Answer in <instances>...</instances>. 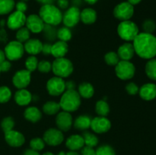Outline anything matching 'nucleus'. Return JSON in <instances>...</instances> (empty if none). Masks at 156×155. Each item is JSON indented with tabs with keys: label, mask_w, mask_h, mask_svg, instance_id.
<instances>
[{
	"label": "nucleus",
	"mask_w": 156,
	"mask_h": 155,
	"mask_svg": "<svg viewBox=\"0 0 156 155\" xmlns=\"http://www.w3.org/2000/svg\"><path fill=\"white\" fill-rule=\"evenodd\" d=\"M133 45L135 53L142 59H151L156 56V37L152 33H139Z\"/></svg>",
	"instance_id": "1"
},
{
	"label": "nucleus",
	"mask_w": 156,
	"mask_h": 155,
	"mask_svg": "<svg viewBox=\"0 0 156 155\" xmlns=\"http://www.w3.org/2000/svg\"><path fill=\"white\" fill-rule=\"evenodd\" d=\"M39 16L45 24L57 26L62 22V13L57 6L53 4L43 5L39 10Z\"/></svg>",
	"instance_id": "2"
},
{
	"label": "nucleus",
	"mask_w": 156,
	"mask_h": 155,
	"mask_svg": "<svg viewBox=\"0 0 156 155\" xmlns=\"http://www.w3.org/2000/svg\"><path fill=\"white\" fill-rule=\"evenodd\" d=\"M61 109L66 112H75L81 105V97L76 90H66L59 101Z\"/></svg>",
	"instance_id": "3"
},
{
	"label": "nucleus",
	"mask_w": 156,
	"mask_h": 155,
	"mask_svg": "<svg viewBox=\"0 0 156 155\" xmlns=\"http://www.w3.org/2000/svg\"><path fill=\"white\" fill-rule=\"evenodd\" d=\"M52 71L57 77L65 78L73 74V64L65 57L57 58L52 63Z\"/></svg>",
	"instance_id": "4"
},
{
	"label": "nucleus",
	"mask_w": 156,
	"mask_h": 155,
	"mask_svg": "<svg viewBox=\"0 0 156 155\" xmlns=\"http://www.w3.org/2000/svg\"><path fill=\"white\" fill-rule=\"evenodd\" d=\"M117 33L123 40L127 42L133 41L136 36L139 34L138 26L129 20L121 21L117 27Z\"/></svg>",
	"instance_id": "5"
},
{
	"label": "nucleus",
	"mask_w": 156,
	"mask_h": 155,
	"mask_svg": "<svg viewBox=\"0 0 156 155\" xmlns=\"http://www.w3.org/2000/svg\"><path fill=\"white\" fill-rule=\"evenodd\" d=\"M135 72V65L130 61L120 60L115 66L116 75L123 81L129 80L133 78Z\"/></svg>",
	"instance_id": "6"
},
{
	"label": "nucleus",
	"mask_w": 156,
	"mask_h": 155,
	"mask_svg": "<svg viewBox=\"0 0 156 155\" xmlns=\"http://www.w3.org/2000/svg\"><path fill=\"white\" fill-rule=\"evenodd\" d=\"M4 52L8 60H18L22 57L24 53V45L18 40L10 41L5 47Z\"/></svg>",
	"instance_id": "7"
},
{
	"label": "nucleus",
	"mask_w": 156,
	"mask_h": 155,
	"mask_svg": "<svg viewBox=\"0 0 156 155\" xmlns=\"http://www.w3.org/2000/svg\"><path fill=\"white\" fill-rule=\"evenodd\" d=\"M114 17L120 21H128L133 17L134 14L133 5L128 2H123L117 4L114 9Z\"/></svg>",
	"instance_id": "8"
},
{
	"label": "nucleus",
	"mask_w": 156,
	"mask_h": 155,
	"mask_svg": "<svg viewBox=\"0 0 156 155\" xmlns=\"http://www.w3.org/2000/svg\"><path fill=\"white\" fill-rule=\"evenodd\" d=\"M47 90L51 96L62 95L66 91V81L62 78L54 76L47 82Z\"/></svg>",
	"instance_id": "9"
},
{
	"label": "nucleus",
	"mask_w": 156,
	"mask_h": 155,
	"mask_svg": "<svg viewBox=\"0 0 156 155\" xmlns=\"http://www.w3.org/2000/svg\"><path fill=\"white\" fill-rule=\"evenodd\" d=\"M45 144L50 146H58L64 141V135L62 131L58 129L50 128L47 129L43 136Z\"/></svg>",
	"instance_id": "10"
},
{
	"label": "nucleus",
	"mask_w": 156,
	"mask_h": 155,
	"mask_svg": "<svg viewBox=\"0 0 156 155\" xmlns=\"http://www.w3.org/2000/svg\"><path fill=\"white\" fill-rule=\"evenodd\" d=\"M80 13L81 11L76 6L68 8L62 15V21L64 25L69 28L75 27L80 21Z\"/></svg>",
	"instance_id": "11"
},
{
	"label": "nucleus",
	"mask_w": 156,
	"mask_h": 155,
	"mask_svg": "<svg viewBox=\"0 0 156 155\" xmlns=\"http://www.w3.org/2000/svg\"><path fill=\"white\" fill-rule=\"evenodd\" d=\"M31 81V72L27 69H21L15 72L12 78V84L18 89H24Z\"/></svg>",
	"instance_id": "12"
},
{
	"label": "nucleus",
	"mask_w": 156,
	"mask_h": 155,
	"mask_svg": "<svg viewBox=\"0 0 156 155\" xmlns=\"http://www.w3.org/2000/svg\"><path fill=\"white\" fill-rule=\"evenodd\" d=\"M26 18L27 16L25 14L18 11H15L11 12L9 16L8 17L6 24L11 30H17L25 25Z\"/></svg>",
	"instance_id": "13"
},
{
	"label": "nucleus",
	"mask_w": 156,
	"mask_h": 155,
	"mask_svg": "<svg viewBox=\"0 0 156 155\" xmlns=\"http://www.w3.org/2000/svg\"><path fill=\"white\" fill-rule=\"evenodd\" d=\"M90 128L97 134L106 133L111 129V122L107 117L98 115L91 119Z\"/></svg>",
	"instance_id": "14"
},
{
	"label": "nucleus",
	"mask_w": 156,
	"mask_h": 155,
	"mask_svg": "<svg viewBox=\"0 0 156 155\" xmlns=\"http://www.w3.org/2000/svg\"><path fill=\"white\" fill-rule=\"evenodd\" d=\"M56 124L58 129L62 132H67L73 126V116L70 112L62 110L56 114Z\"/></svg>",
	"instance_id": "15"
},
{
	"label": "nucleus",
	"mask_w": 156,
	"mask_h": 155,
	"mask_svg": "<svg viewBox=\"0 0 156 155\" xmlns=\"http://www.w3.org/2000/svg\"><path fill=\"white\" fill-rule=\"evenodd\" d=\"M26 27L30 30V32L34 33H39L43 31L45 24L41 19L39 15L32 14L26 18L25 22Z\"/></svg>",
	"instance_id": "16"
},
{
	"label": "nucleus",
	"mask_w": 156,
	"mask_h": 155,
	"mask_svg": "<svg viewBox=\"0 0 156 155\" xmlns=\"http://www.w3.org/2000/svg\"><path fill=\"white\" fill-rule=\"evenodd\" d=\"M5 140L9 146L13 147H21L25 142V138L23 134L14 129L5 133Z\"/></svg>",
	"instance_id": "17"
},
{
	"label": "nucleus",
	"mask_w": 156,
	"mask_h": 155,
	"mask_svg": "<svg viewBox=\"0 0 156 155\" xmlns=\"http://www.w3.org/2000/svg\"><path fill=\"white\" fill-rule=\"evenodd\" d=\"M15 103L18 105L21 106H27L30 103V102L33 100V96L31 93L27 89H18L15 92L14 96Z\"/></svg>",
	"instance_id": "18"
},
{
	"label": "nucleus",
	"mask_w": 156,
	"mask_h": 155,
	"mask_svg": "<svg viewBox=\"0 0 156 155\" xmlns=\"http://www.w3.org/2000/svg\"><path fill=\"white\" fill-rule=\"evenodd\" d=\"M117 55L120 60L130 61L135 55V50L133 43L126 42L120 46L117 50Z\"/></svg>",
	"instance_id": "19"
},
{
	"label": "nucleus",
	"mask_w": 156,
	"mask_h": 155,
	"mask_svg": "<svg viewBox=\"0 0 156 155\" xmlns=\"http://www.w3.org/2000/svg\"><path fill=\"white\" fill-rule=\"evenodd\" d=\"M140 97L144 100H152L156 97V84L153 83H146L139 90Z\"/></svg>",
	"instance_id": "20"
},
{
	"label": "nucleus",
	"mask_w": 156,
	"mask_h": 155,
	"mask_svg": "<svg viewBox=\"0 0 156 155\" xmlns=\"http://www.w3.org/2000/svg\"><path fill=\"white\" fill-rule=\"evenodd\" d=\"M43 43L38 39H29L24 44V51L30 56H36L42 51Z\"/></svg>",
	"instance_id": "21"
},
{
	"label": "nucleus",
	"mask_w": 156,
	"mask_h": 155,
	"mask_svg": "<svg viewBox=\"0 0 156 155\" xmlns=\"http://www.w3.org/2000/svg\"><path fill=\"white\" fill-rule=\"evenodd\" d=\"M69 51V46L66 42L62 40L56 41L52 45L51 55L56 59L62 58L67 54Z\"/></svg>",
	"instance_id": "22"
},
{
	"label": "nucleus",
	"mask_w": 156,
	"mask_h": 155,
	"mask_svg": "<svg viewBox=\"0 0 156 155\" xmlns=\"http://www.w3.org/2000/svg\"><path fill=\"white\" fill-rule=\"evenodd\" d=\"M66 146L69 150H78L85 146L82 135H73L69 137L66 141Z\"/></svg>",
	"instance_id": "23"
},
{
	"label": "nucleus",
	"mask_w": 156,
	"mask_h": 155,
	"mask_svg": "<svg viewBox=\"0 0 156 155\" xmlns=\"http://www.w3.org/2000/svg\"><path fill=\"white\" fill-rule=\"evenodd\" d=\"M24 116L27 121L36 123L42 118V114L41 110L36 106H28L24 110Z\"/></svg>",
	"instance_id": "24"
},
{
	"label": "nucleus",
	"mask_w": 156,
	"mask_h": 155,
	"mask_svg": "<svg viewBox=\"0 0 156 155\" xmlns=\"http://www.w3.org/2000/svg\"><path fill=\"white\" fill-rule=\"evenodd\" d=\"M80 20L85 24H92L97 20V12L91 8H86L80 13Z\"/></svg>",
	"instance_id": "25"
},
{
	"label": "nucleus",
	"mask_w": 156,
	"mask_h": 155,
	"mask_svg": "<svg viewBox=\"0 0 156 155\" xmlns=\"http://www.w3.org/2000/svg\"><path fill=\"white\" fill-rule=\"evenodd\" d=\"M78 93L81 97L85 99H89L94 96V88L91 83L82 82L79 85Z\"/></svg>",
	"instance_id": "26"
},
{
	"label": "nucleus",
	"mask_w": 156,
	"mask_h": 155,
	"mask_svg": "<svg viewBox=\"0 0 156 155\" xmlns=\"http://www.w3.org/2000/svg\"><path fill=\"white\" fill-rule=\"evenodd\" d=\"M91 119L90 116L87 115H81L78 116L74 121V127L75 129L79 130H86L91 126Z\"/></svg>",
	"instance_id": "27"
},
{
	"label": "nucleus",
	"mask_w": 156,
	"mask_h": 155,
	"mask_svg": "<svg viewBox=\"0 0 156 155\" xmlns=\"http://www.w3.org/2000/svg\"><path fill=\"white\" fill-rule=\"evenodd\" d=\"M60 109L61 107L59 103L53 100L46 102L43 106V111L44 113L48 115H56Z\"/></svg>",
	"instance_id": "28"
},
{
	"label": "nucleus",
	"mask_w": 156,
	"mask_h": 155,
	"mask_svg": "<svg viewBox=\"0 0 156 155\" xmlns=\"http://www.w3.org/2000/svg\"><path fill=\"white\" fill-rule=\"evenodd\" d=\"M15 7V0H0V15L10 14Z\"/></svg>",
	"instance_id": "29"
},
{
	"label": "nucleus",
	"mask_w": 156,
	"mask_h": 155,
	"mask_svg": "<svg viewBox=\"0 0 156 155\" xmlns=\"http://www.w3.org/2000/svg\"><path fill=\"white\" fill-rule=\"evenodd\" d=\"M145 71L148 77L152 80L156 81V59H149L145 67Z\"/></svg>",
	"instance_id": "30"
},
{
	"label": "nucleus",
	"mask_w": 156,
	"mask_h": 155,
	"mask_svg": "<svg viewBox=\"0 0 156 155\" xmlns=\"http://www.w3.org/2000/svg\"><path fill=\"white\" fill-rule=\"evenodd\" d=\"M95 112L100 116H105L110 112L109 104L104 100H100L95 104Z\"/></svg>",
	"instance_id": "31"
},
{
	"label": "nucleus",
	"mask_w": 156,
	"mask_h": 155,
	"mask_svg": "<svg viewBox=\"0 0 156 155\" xmlns=\"http://www.w3.org/2000/svg\"><path fill=\"white\" fill-rule=\"evenodd\" d=\"M82 135L83 137L85 146L94 147L98 144V138L94 134L89 132H85Z\"/></svg>",
	"instance_id": "32"
},
{
	"label": "nucleus",
	"mask_w": 156,
	"mask_h": 155,
	"mask_svg": "<svg viewBox=\"0 0 156 155\" xmlns=\"http://www.w3.org/2000/svg\"><path fill=\"white\" fill-rule=\"evenodd\" d=\"M56 38L59 39V40L66 42L69 41L72 38V31L69 27H60L56 31Z\"/></svg>",
	"instance_id": "33"
},
{
	"label": "nucleus",
	"mask_w": 156,
	"mask_h": 155,
	"mask_svg": "<svg viewBox=\"0 0 156 155\" xmlns=\"http://www.w3.org/2000/svg\"><path fill=\"white\" fill-rule=\"evenodd\" d=\"M15 36H16V40L23 43H25L26 41L30 39V31L26 27H22L17 30Z\"/></svg>",
	"instance_id": "34"
},
{
	"label": "nucleus",
	"mask_w": 156,
	"mask_h": 155,
	"mask_svg": "<svg viewBox=\"0 0 156 155\" xmlns=\"http://www.w3.org/2000/svg\"><path fill=\"white\" fill-rule=\"evenodd\" d=\"M105 61L108 65L111 66H116L117 63L120 61L118 55L116 52L111 51L108 52L105 56Z\"/></svg>",
	"instance_id": "35"
},
{
	"label": "nucleus",
	"mask_w": 156,
	"mask_h": 155,
	"mask_svg": "<svg viewBox=\"0 0 156 155\" xmlns=\"http://www.w3.org/2000/svg\"><path fill=\"white\" fill-rule=\"evenodd\" d=\"M14 126H15V120H14L12 117H5L2 120L1 128L3 132H4V133L9 132V131L12 130L14 129Z\"/></svg>",
	"instance_id": "36"
},
{
	"label": "nucleus",
	"mask_w": 156,
	"mask_h": 155,
	"mask_svg": "<svg viewBox=\"0 0 156 155\" xmlns=\"http://www.w3.org/2000/svg\"><path fill=\"white\" fill-rule=\"evenodd\" d=\"M12 91L7 86L0 87V103H5L10 100Z\"/></svg>",
	"instance_id": "37"
},
{
	"label": "nucleus",
	"mask_w": 156,
	"mask_h": 155,
	"mask_svg": "<svg viewBox=\"0 0 156 155\" xmlns=\"http://www.w3.org/2000/svg\"><path fill=\"white\" fill-rule=\"evenodd\" d=\"M37 58L35 56H30L25 60V67L27 71L33 72L37 68L38 65Z\"/></svg>",
	"instance_id": "38"
},
{
	"label": "nucleus",
	"mask_w": 156,
	"mask_h": 155,
	"mask_svg": "<svg viewBox=\"0 0 156 155\" xmlns=\"http://www.w3.org/2000/svg\"><path fill=\"white\" fill-rule=\"evenodd\" d=\"M45 142H44V139L41 138H34L30 140V148L33 150H37L39 152L40 150H42L45 147Z\"/></svg>",
	"instance_id": "39"
},
{
	"label": "nucleus",
	"mask_w": 156,
	"mask_h": 155,
	"mask_svg": "<svg viewBox=\"0 0 156 155\" xmlns=\"http://www.w3.org/2000/svg\"><path fill=\"white\" fill-rule=\"evenodd\" d=\"M95 155H116L115 150L111 146L104 144L98 147L95 150Z\"/></svg>",
	"instance_id": "40"
},
{
	"label": "nucleus",
	"mask_w": 156,
	"mask_h": 155,
	"mask_svg": "<svg viewBox=\"0 0 156 155\" xmlns=\"http://www.w3.org/2000/svg\"><path fill=\"white\" fill-rule=\"evenodd\" d=\"M54 26L49 25V24H45L44 27V31L45 37L49 40H53L56 38V31L57 30L54 28Z\"/></svg>",
	"instance_id": "41"
},
{
	"label": "nucleus",
	"mask_w": 156,
	"mask_h": 155,
	"mask_svg": "<svg viewBox=\"0 0 156 155\" xmlns=\"http://www.w3.org/2000/svg\"><path fill=\"white\" fill-rule=\"evenodd\" d=\"M143 32L147 33H152L156 29V24L152 19H146L143 24Z\"/></svg>",
	"instance_id": "42"
},
{
	"label": "nucleus",
	"mask_w": 156,
	"mask_h": 155,
	"mask_svg": "<svg viewBox=\"0 0 156 155\" xmlns=\"http://www.w3.org/2000/svg\"><path fill=\"white\" fill-rule=\"evenodd\" d=\"M37 69L41 73H48L52 71V64L46 60H42L38 62Z\"/></svg>",
	"instance_id": "43"
},
{
	"label": "nucleus",
	"mask_w": 156,
	"mask_h": 155,
	"mask_svg": "<svg viewBox=\"0 0 156 155\" xmlns=\"http://www.w3.org/2000/svg\"><path fill=\"white\" fill-rule=\"evenodd\" d=\"M125 89H126V91L129 94V95H136L139 93V88L138 85L136 84L134 82H129V84L126 85L125 87Z\"/></svg>",
	"instance_id": "44"
},
{
	"label": "nucleus",
	"mask_w": 156,
	"mask_h": 155,
	"mask_svg": "<svg viewBox=\"0 0 156 155\" xmlns=\"http://www.w3.org/2000/svg\"><path fill=\"white\" fill-rule=\"evenodd\" d=\"M12 68V63L9 60H5L3 61L2 63H0V70L1 72H7Z\"/></svg>",
	"instance_id": "45"
},
{
	"label": "nucleus",
	"mask_w": 156,
	"mask_h": 155,
	"mask_svg": "<svg viewBox=\"0 0 156 155\" xmlns=\"http://www.w3.org/2000/svg\"><path fill=\"white\" fill-rule=\"evenodd\" d=\"M15 9H16V11H18V12H21L24 13L27 10V3L24 2L19 1L17 3H15Z\"/></svg>",
	"instance_id": "46"
},
{
	"label": "nucleus",
	"mask_w": 156,
	"mask_h": 155,
	"mask_svg": "<svg viewBox=\"0 0 156 155\" xmlns=\"http://www.w3.org/2000/svg\"><path fill=\"white\" fill-rule=\"evenodd\" d=\"M81 150V155H95V150L94 147L84 146Z\"/></svg>",
	"instance_id": "47"
},
{
	"label": "nucleus",
	"mask_w": 156,
	"mask_h": 155,
	"mask_svg": "<svg viewBox=\"0 0 156 155\" xmlns=\"http://www.w3.org/2000/svg\"><path fill=\"white\" fill-rule=\"evenodd\" d=\"M57 1V7L60 9H67L69 5V0H56Z\"/></svg>",
	"instance_id": "48"
},
{
	"label": "nucleus",
	"mask_w": 156,
	"mask_h": 155,
	"mask_svg": "<svg viewBox=\"0 0 156 155\" xmlns=\"http://www.w3.org/2000/svg\"><path fill=\"white\" fill-rule=\"evenodd\" d=\"M51 48L52 45L50 43H44L43 44L42 47V53L45 56H48V55H51Z\"/></svg>",
	"instance_id": "49"
},
{
	"label": "nucleus",
	"mask_w": 156,
	"mask_h": 155,
	"mask_svg": "<svg viewBox=\"0 0 156 155\" xmlns=\"http://www.w3.org/2000/svg\"><path fill=\"white\" fill-rule=\"evenodd\" d=\"M76 83L73 81H68L66 82V90H76Z\"/></svg>",
	"instance_id": "50"
},
{
	"label": "nucleus",
	"mask_w": 156,
	"mask_h": 155,
	"mask_svg": "<svg viewBox=\"0 0 156 155\" xmlns=\"http://www.w3.org/2000/svg\"><path fill=\"white\" fill-rule=\"evenodd\" d=\"M22 155H41L39 153V152L37 151V150H33V149H27L24 151Z\"/></svg>",
	"instance_id": "51"
},
{
	"label": "nucleus",
	"mask_w": 156,
	"mask_h": 155,
	"mask_svg": "<svg viewBox=\"0 0 156 155\" xmlns=\"http://www.w3.org/2000/svg\"><path fill=\"white\" fill-rule=\"evenodd\" d=\"M0 40L2 41H5L7 40V34H6L5 30L3 28L0 30Z\"/></svg>",
	"instance_id": "52"
},
{
	"label": "nucleus",
	"mask_w": 156,
	"mask_h": 155,
	"mask_svg": "<svg viewBox=\"0 0 156 155\" xmlns=\"http://www.w3.org/2000/svg\"><path fill=\"white\" fill-rule=\"evenodd\" d=\"M5 52L3 50H0V63L3 62V61L5 60Z\"/></svg>",
	"instance_id": "53"
},
{
	"label": "nucleus",
	"mask_w": 156,
	"mask_h": 155,
	"mask_svg": "<svg viewBox=\"0 0 156 155\" xmlns=\"http://www.w3.org/2000/svg\"><path fill=\"white\" fill-rule=\"evenodd\" d=\"M37 2L41 3L43 5H46V4H52V0H35Z\"/></svg>",
	"instance_id": "54"
},
{
	"label": "nucleus",
	"mask_w": 156,
	"mask_h": 155,
	"mask_svg": "<svg viewBox=\"0 0 156 155\" xmlns=\"http://www.w3.org/2000/svg\"><path fill=\"white\" fill-rule=\"evenodd\" d=\"M141 1L142 0H128L127 2L132 5H138L139 3H140Z\"/></svg>",
	"instance_id": "55"
},
{
	"label": "nucleus",
	"mask_w": 156,
	"mask_h": 155,
	"mask_svg": "<svg viewBox=\"0 0 156 155\" xmlns=\"http://www.w3.org/2000/svg\"><path fill=\"white\" fill-rule=\"evenodd\" d=\"M66 155H81V153H78L76 150H69V152H67Z\"/></svg>",
	"instance_id": "56"
},
{
	"label": "nucleus",
	"mask_w": 156,
	"mask_h": 155,
	"mask_svg": "<svg viewBox=\"0 0 156 155\" xmlns=\"http://www.w3.org/2000/svg\"><path fill=\"white\" fill-rule=\"evenodd\" d=\"M85 1L88 4L94 5V4H95L96 2H98V0H85Z\"/></svg>",
	"instance_id": "57"
},
{
	"label": "nucleus",
	"mask_w": 156,
	"mask_h": 155,
	"mask_svg": "<svg viewBox=\"0 0 156 155\" xmlns=\"http://www.w3.org/2000/svg\"><path fill=\"white\" fill-rule=\"evenodd\" d=\"M42 155H55V154H53L52 152H46V153H43Z\"/></svg>",
	"instance_id": "58"
},
{
	"label": "nucleus",
	"mask_w": 156,
	"mask_h": 155,
	"mask_svg": "<svg viewBox=\"0 0 156 155\" xmlns=\"http://www.w3.org/2000/svg\"><path fill=\"white\" fill-rule=\"evenodd\" d=\"M5 20H2V21H0V25H1L2 27H3V26L5 25Z\"/></svg>",
	"instance_id": "59"
},
{
	"label": "nucleus",
	"mask_w": 156,
	"mask_h": 155,
	"mask_svg": "<svg viewBox=\"0 0 156 155\" xmlns=\"http://www.w3.org/2000/svg\"><path fill=\"white\" fill-rule=\"evenodd\" d=\"M57 155H66V153H65L64 151H60L57 153Z\"/></svg>",
	"instance_id": "60"
},
{
	"label": "nucleus",
	"mask_w": 156,
	"mask_h": 155,
	"mask_svg": "<svg viewBox=\"0 0 156 155\" xmlns=\"http://www.w3.org/2000/svg\"><path fill=\"white\" fill-rule=\"evenodd\" d=\"M20 1H22V2H26L29 1V0H20Z\"/></svg>",
	"instance_id": "61"
},
{
	"label": "nucleus",
	"mask_w": 156,
	"mask_h": 155,
	"mask_svg": "<svg viewBox=\"0 0 156 155\" xmlns=\"http://www.w3.org/2000/svg\"><path fill=\"white\" fill-rule=\"evenodd\" d=\"M0 74H1V70H0Z\"/></svg>",
	"instance_id": "62"
},
{
	"label": "nucleus",
	"mask_w": 156,
	"mask_h": 155,
	"mask_svg": "<svg viewBox=\"0 0 156 155\" xmlns=\"http://www.w3.org/2000/svg\"><path fill=\"white\" fill-rule=\"evenodd\" d=\"M52 1H53V0H52Z\"/></svg>",
	"instance_id": "63"
}]
</instances>
